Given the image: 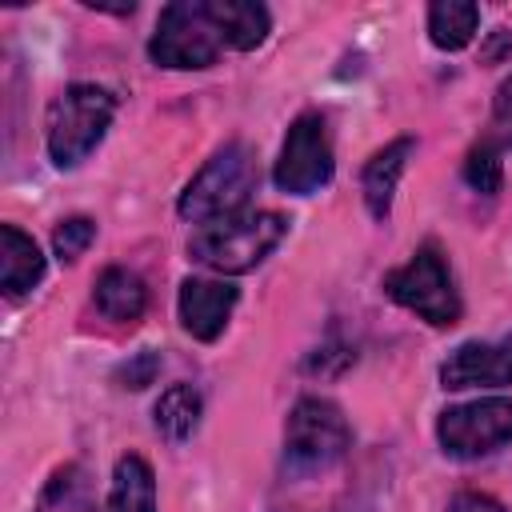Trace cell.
Wrapping results in <instances>:
<instances>
[{"instance_id":"obj_12","label":"cell","mask_w":512,"mask_h":512,"mask_svg":"<svg viewBox=\"0 0 512 512\" xmlns=\"http://www.w3.org/2000/svg\"><path fill=\"white\" fill-rule=\"evenodd\" d=\"M44 276V256L32 236H24L16 224L0 228V288L4 296H24Z\"/></svg>"},{"instance_id":"obj_2","label":"cell","mask_w":512,"mask_h":512,"mask_svg":"<svg viewBox=\"0 0 512 512\" xmlns=\"http://www.w3.org/2000/svg\"><path fill=\"white\" fill-rule=\"evenodd\" d=\"M256 156L244 144H224L184 188L180 196V216L192 224H212L224 216H236L248 196L256 192Z\"/></svg>"},{"instance_id":"obj_23","label":"cell","mask_w":512,"mask_h":512,"mask_svg":"<svg viewBox=\"0 0 512 512\" xmlns=\"http://www.w3.org/2000/svg\"><path fill=\"white\" fill-rule=\"evenodd\" d=\"M448 512H508V508L488 492H456Z\"/></svg>"},{"instance_id":"obj_14","label":"cell","mask_w":512,"mask_h":512,"mask_svg":"<svg viewBox=\"0 0 512 512\" xmlns=\"http://www.w3.org/2000/svg\"><path fill=\"white\" fill-rule=\"evenodd\" d=\"M96 308L116 324H132L148 308V288L128 268H104L96 280Z\"/></svg>"},{"instance_id":"obj_3","label":"cell","mask_w":512,"mask_h":512,"mask_svg":"<svg viewBox=\"0 0 512 512\" xmlns=\"http://www.w3.org/2000/svg\"><path fill=\"white\" fill-rule=\"evenodd\" d=\"M116 100L100 84H72L48 108V156L60 168H76L108 132Z\"/></svg>"},{"instance_id":"obj_5","label":"cell","mask_w":512,"mask_h":512,"mask_svg":"<svg viewBox=\"0 0 512 512\" xmlns=\"http://www.w3.org/2000/svg\"><path fill=\"white\" fill-rule=\"evenodd\" d=\"M348 444H352V432L336 404L320 396H304L292 408L288 432H284V460L292 472H324L348 452Z\"/></svg>"},{"instance_id":"obj_20","label":"cell","mask_w":512,"mask_h":512,"mask_svg":"<svg viewBox=\"0 0 512 512\" xmlns=\"http://www.w3.org/2000/svg\"><path fill=\"white\" fill-rule=\"evenodd\" d=\"M92 236H96V224H92L88 216H72V220H64V224L52 232V248H56L60 260H76V256L92 244Z\"/></svg>"},{"instance_id":"obj_18","label":"cell","mask_w":512,"mask_h":512,"mask_svg":"<svg viewBox=\"0 0 512 512\" xmlns=\"http://www.w3.org/2000/svg\"><path fill=\"white\" fill-rule=\"evenodd\" d=\"M464 180H468L476 192H484V196L500 192L504 168H500V148H496L492 140H484V144H476V148L468 152V160H464Z\"/></svg>"},{"instance_id":"obj_1","label":"cell","mask_w":512,"mask_h":512,"mask_svg":"<svg viewBox=\"0 0 512 512\" xmlns=\"http://www.w3.org/2000/svg\"><path fill=\"white\" fill-rule=\"evenodd\" d=\"M288 232V220L280 212H236L212 224H200V232L188 240L192 260H200L212 272L240 276L256 268Z\"/></svg>"},{"instance_id":"obj_19","label":"cell","mask_w":512,"mask_h":512,"mask_svg":"<svg viewBox=\"0 0 512 512\" xmlns=\"http://www.w3.org/2000/svg\"><path fill=\"white\" fill-rule=\"evenodd\" d=\"M40 512H88V496H84V476H80V468L56 472L52 488L44 492Z\"/></svg>"},{"instance_id":"obj_10","label":"cell","mask_w":512,"mask_h":512,"mask_svg":"<svg viewBox=\"0 0 512 512\" xmlns=\"http://www.w3.org/2000/svg\"><path fill=\"white\" fill-rule=\"evenodd\" d=\"M240 292L224 280H184L180 284V324L196 340H216L236 308Z\"/></svg>"},{"instance_id":"obj_6","label":"cell","mask_w":512,"mask_h":512,"mask_svg":"<svg viewBox=\"0 0 512 512\" xmlns=\"http://www.w3.org/2000/svg\"><path fill=\"white\" fill-rule=\"evenodd\" d=\"M224 48L204 0H176L160 12L148 40V56L160 68H208Z\"/></svg>"},{"instance_id":"obj_13","label":"cell","mask_w":512,"mask_h":512,"mask_svg":"<svg viewBox=\"0 0 512 512\" xmlns=\"http://www.w3.org/2000/svg\"><path fill=\"white\" fill-rule=\"evenodd\" d=\"M408 156H412V140L400 136V140H392L388 148H380V152L364 164L360 188H364V204H368V212H372L376 220H388V212H392V192H396V180H400Z\"/></svg>"},{"instance_id":"obj_22","label":"cell","mask_w":512,"mask_h":512,"mask_svg":"<svg viewBox=\"0 0 512 512\" xmlns=\"http://www.w3.org/2000/svg\"><path fill=\"white\" fill-rule=\"evenodd\" d=\"M156 372H160V356L152 352V348H144L140 356H132L116 376L124 380V388H144V384H152L156 380Z\"/></svg>"},{"instance_id":"obj_15","label":"cell","mask_w":512,"mask_h":512,"mask_svg":"<svg viewBox=\"0 0 512 512\" xmlns=\"http://www.w3.org/2000/svg\"><path fill=\"white\" fill-rule=\"evenodd\" d=\"M108 512H156V476L144 456L128 452L116 460Z\"/></svg>"},{"instance_id":"obj_8","label":"cell","mask_w":512,"mask_h":512,"mask_svg":"<svg viewBox=\"0 0 512 512\" xmlns=\"http://www.w3.org/2000/svg\"><path fill=\"white\" fill-rule=\"evenodd\" d=\"M436 436H440L448 456H460V460L484 456V452L512 440V400L488 396V400L456 404L440 416Z\"/></svg>"},{"instance_id":"obj_7","label":"cell","mask_w":512,"mask_h":512,"mask_svg":"<svg viewBox=\"0 0 512 512\" xmlns=\"http://www.w3.org/2000/svg\"><path fill=\"white\" fill-rule=\"evenodd\" d=\"M272 180L280 192H292V196H308L332 180V144H328L324 116L304 112L292 120Z\"/></svg>"},{"instance_id":"obj_17","label":"cell","mask_w":512,"mask_h":512,"mask_svg":"<svg viewBox=\"0 0 512 512\" xmlns=\"http://www.w3.org/2000/svg\"><path fill=\"white\" fill-rule=\"evenodd\" d=\"M200 424V392L192 384H172L160 400H156V432L172 444L188 440Z\"/></svg>"},{"instance_id":"obj_16","label":"cell","mask_w":512,"mask_h":512,"mask_svg":"<svg viewBox=\"0 0 512 512\" xmlns=\"http://www.w3.org/2000/svg\"><path fill=\"white\" fill-rule=\"evenodd\" d=\"M476 24H480V8L468 0H440L428 8V36L444 52H460L476 36Z\"/></svg>"},{"instance_id":"obj_21","label":"cell","mask_w":512,"mask_h":512,"mask_svg":"<svg viewBox=\"0 0 512 512\" xmlns=\"http://www.w3.org/2000/svg\"><path fill=\"white\" fill-rule=\"evenodd\" d=\"M492 144L508 148L512 144V76L500 84L496 104H492Z\"/></svg>"},{"instance_id":"obj_9","label":"cell","mask_w":512,"mask_h":512,"mask_svg":"<svg viewBox=\"0 0 512 512\" xmlns=\"http://www.w3.org/2000/svg\"><path fill=\"white\" fill-rule=\"evenodd\" d=\"M444 388H504L512 384V336L496 344L468 340L440 364Z\"/></svg>"},{"instance_id":"obj_11","label":"cell","mask_w":512,"mask_h":512,"mask_svg":"<svg viewBox=\"0 0 512 512\" xmlns=\"http://www.w3.org/2000/svg\"><path fill=\"white\" fill-rule=\"evenodd\" d=\"M204 4H208V16H212L224 48L248 52L256 44H264V36L272 28V16L264 4H252V0H204Z\"/></svg>"},{"instance_id":"obj_4","label":"cell","mask_w":512,"mask_h":512,"mask_svg":"<svg viewBox=\"0 0 512 512\" xmlns=\"http://www.w3.org/2000/svg\"><path fill=\"white\" fill-rule=\"evenodd\" d=\"M384 292H388L400 308L416 312L420 320H428V324H436V328H452V324L460 320V296H456V288H452V272H448L444 256H440L432 244L416 248L408 264L392 268V272L384 276Z\"/></svg>"}]
</instances>
